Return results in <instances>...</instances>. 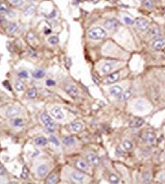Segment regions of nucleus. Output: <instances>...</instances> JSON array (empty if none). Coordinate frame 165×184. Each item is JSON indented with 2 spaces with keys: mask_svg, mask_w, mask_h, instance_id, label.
I'll return each mask as SVG.
<instances>
[{
  "mask_svg": "<svg viewBox=\"0 0 165 184\" xmlns=\"http://www.w3.org/2000/svg\"><path fill=\"white\" fill-rule=\"evenodd\" d=\"M110 181L112 183H119V177L114 174H111L110 176Z\"/></svg>",
  "mask_w": 165,
  "mask_h": 184,
  "instance_id": "33",
  "label": "nucleus"
},
{
  "mask_svg": "<svg viewBox=\"0 0 165 184\" xmlns=\"http://www.w3.org/2000/svg\"><path fill=\"white\" fill-rule=\"evenodd\" d=\"M4 173H5V170H3V168H2L0 167V175L4 174Z\"/></svg>",
  "mask_w": 165,
  "mask_h": 184,
  "instance_id": "45",
  "label": "nucleus"
},
{
  "mask_svg": "<svg viewBox=\"0 0 165 184\" xmlns=\"http://www.w3.org/2000/svg\"><path fill=\"white\" fill-rule=\"evenodd\" d=\"M48 171V165L45 164H43L37 167V173L39 177H44L46 176Z\"/></svg>",
  "mask_w": 165,
  "mask_h": 184,
  "instance_id": "12",
  "label": "nucleus"
},
{
  "mask_svg": "<svg viewBox=\"0 0 165 184\" xmlns=\"http://www.w3.org/2000/svg\"><path fill=\"white\" fill-rule=\"evenodd\" d=\"M6 14H8V15H9V17H13V16H14V15H15V12H13L12 10H11V9L9 10V11H8V12Z\"/></svg>",
  "mask_w": 165,
  "mask_h": 184,
  "instance_id": "43",
  "label": "nucleus"
},
{
  "mask_svg": "<svg viewBox=\"0 0 165 184\" xmlns=\"http://www.w3.org/2000/svg\"><path fill=\"white\" fill-rule=\"evenodd\" d=\"M35 142L36 144L39 145V146H45V145H46L47 142H48V140L45 137L41 136V137H37V138H35Z\"/></svg>",
  "mask_w": 165,
  "mask_h": 184,
  "instance_id": "23",
  "label": "nucleus"
},
{
  "mask_svg": "<svg viewBox=\"0 0 165 184\" xmlns=\"http://www.w3.org/2000/svg\"><path fill=\"white\" fill-rule=\"evenodd\" d=\"M65 90H66L68 95L72 97H76L79 94V90H78L77 87L76 86L72 85V84H69V85L66 86Z\"/></svg>",
  "mask_w": 165,
  "mask_h": 184,
  "instance_id": "8",
  "label": "nucleus"
},
{
  "mask_svg": "<svg viewBox=\"0 0 165 184\" xmlns=\"http://www.w3.org/2000/svg\"><path fill=\"white\" fill-rule=\"evenodd\" d=\"M50 142H52V143H54V144H56V145H59V142H58V138H56L55 136H54V135H51L50 137Z\"/></svg>",
  "mask_w": 165,
  "mask_h": 184,
  "instance_id": "39",
  "label": "nucleus"
},
{
  "mask_svg": "<svg viewBox=\"0 0 165 184\" xmlns=\"http://www.w3.org/2000/svg\"><path fill=\"white\" fill-rule=\"evenodd\" d=\"M20 112H21L20 108H19L18 106H9V107L7 109L6 112V115L8 118H14L18 116V115L20 114Z\"/></svg>",
  "mask_w": 165,
  "mask_h": 184,
  "instance_id": "6",
  "label": "nucleus"
},
{
  "mask_svg": "<svg viewBox=\"0 0 165 184\" xmlns=\"http://www.w3.org/2000/svg\"><path fill=\"white\" fill-rule=\"evenodd\" d=\"M32 76L36 79H41L45 76V72L41 69H37L34 71Z\"/></svg>",
  "mask_w": 165,
  "mask_h": 184,
  "instance_id": "21",
  "label": "nucleus"
},
{
  "mask_svg": "<svg viewBox=\"0 0 165 184\" xmlns=\"http://www.w3.org/2000/svg\"><path fill=\"white\" fill-rule=\"evenodd\" d=\"M144 123H145V121L142 119H134V120L130 121L129 127H131V128H138V127H141V125H144Z\"/></svg>",
  "mask_w": 165,
  "mask_h": 184,
  "instance_id": "19",
  "label": "nucleus"
},
{
  "mask_svg": "<svg viewBox=\"0 0 165 184\" xmlns=\"http://www.w3.org/2000/svg\"><path fill=\"white\" fill-rule=\"evenodd\" d=\"M116 155H118V156H122V155H123V151L121 149L120 147H118L116 148Z\"/></svg>",
  "mask_w": 165,
  "mask_h": 184,
  "instance_id": "42",
  "label": "nucleus"
},
{
  "mask_svg": "<svg viewBox=\"0 0 165 184\" xmlns=\"http://www.w3.org/2000/svg\"><path fill=\"white\" fill-rule=\"evenodd\" d=\"M18 76L22 79H25L28 77V73L26 70H22L18 73Z\"/></svg>",
  "mask_w": 165,
  "mask_h": 184,
  "instance_id": "36",
  "label": "nucleus"
},
{
  "mask_svg": "<svg viewBox=\"0 0 165 184\" xmlns=\"http://www.w3.org/2000/svg\"><path fill=\"white\" fill-rule=\"evenodd\" d=\"M10 2H12L13 6L16 7H21L23 5V0H11Z\"/></svg>",
  "mask_w": 165,
  "mask_h": 184,
  "instance_id": "35",
  "label": "nucleus"
},
{
  "mask_svg": "<svg viewBox=\"0 0 165 184\" xmlns=\"http://www.w3.org/2000/svg\"><path fill=\"white\" fill-rule=\"evenodd\" d=\"M150 34L152 37H157L160 34V30L158 28H152L150 30Z\"/></svg>",
  "mask_w": 165,
  "mask_h": 184,
  "instance_id": "34",
  "label": "nucleus"
},
{
  "mask_svg": "<svg viewBox=\"0 0 165 184\" xmlns=\"http://www.w3.org/2000/svg\"><path fill=\"white\" fill-rule=\"evenodd\" d=\"M122 88L119 86H112L110 89V94L113 96H119L122 93Z\"/></svg>",
  "mask_w": 165,
  "mask_h": 184,
  "instance_id": "13",
  "label": "nucleus"
},
{
  "mask_svg": "<svg viewBox=\"0 0 165 184\" xmlns=\"http://www.w3.org/2000/svg\"><path fill=\"white\" fill-rule=\"evenodd\" d=\"M120 77V75H119V73H112L111 75L108 76L105 80H104V83L105 84H112L115 83L116 81H118Z\"/></svg>",
  "mask_w": 165,
  "mask_h": 184,
  "instance_id": "9",
  "label": "nucleus"
},
{
  "mask_svg": "<svg viewBox=\"0 0 165 184\" xmlns=\"http://www.w3.org/2000/svg\"><path fill=\"white\" fill-rule=\"evenodd\" d=\"M119 25H120V24H119V21H117L116 19H108V20H106L104 22V26H105V28L107 30H110V31L115 30L116 28H119Z\"/></svg>",
  "mask_w": 165,
  "mask_h": 184,
  "instance_id": "5",
  "label": "nucleus"
},
{
  "mask_svg": "<svg viewBox=\"0 0 165 184\" xmlns=\"http://www.w3.org/2000/svg\"><path fill=\"white\" fill-rule=\"evenodd\" d=\"M156 136L154 132L148 131L145 134V141L148 144H152L155 141Z\"/></svg>",
  "mask_w": 165,
  "mask_h": 184,
  "instance_id": "16",
  "label": "nucleus"
},
{
  "mask_svg": "<svg viewBox=\"0 0 165 184\" xmlns=\"http://www.w3.org/2000/svg\"><path fill=\"white\" fill-rule=\"evenodd\" d=\"M144 4H145V7L148 8V9H151L152 7V2L151 0H145L144 2Z\"/></svg>",
  "mask_w": 165,
  "mask_h": 184,
  "instance_id": "40",
  "label": "nucleus"
},
{
  "mask_svg": "<svg viewBox=\"0 0 165 184\" xmlns=\"http://www.w3.org/2000/svg\"><path fill=\"white\" fill-rule=\"evenodd\" d=\"M71 178L74 181L78 183H83L86 179V176L84 173L78 172V171H74L71 173Z\"/></svg>",
  "mask_w": 165,
  "mask_h": 184,
  "instance_id": "10",
  "label": "nucleus"
},
{
  "mask_svg": "<svg viewBox=\"0 0 165 184\" xmlns=\"http://www.w3.org/2000/svg\"><path fill=\"white\" fill-rule=\"evenodd\" d=\"M165 47V38L164 37H158L156 38L152 43V47L154 50H159L163 49Z\"/></svg>",
  "mask_w": 165,
  "mask_h": 184,
  "instance_id": "7",
  "label": "nucleus"
},
{
  "mask_svg": "<svg viewBox=\"0 0 165 184\" xmlns=\"http://www.w3.org/2000/svg\"><path fill=\"white\" fill-rule=\"evenodd\" d=\"M114 66L113 62H107V63H104L101 68V73L103 74H107L110 71L112 70Z\"/></svg>",
  "mask_w": 165,
  "mask_h": 184,
  "instance_id": "14",
  "label": "nucleus"
},
{
  "mask_svg": "<svg viewBox=\"0 0 165 184\" xmlns=\"http://www.w3.org/2000/svg\"><path fill=\"white\" fill-rule=\"evenodd\" d=\"M83 124L80 121H76V122H73L70 125V128L71 130L73 132H79L83 129Z\"/></svg>",
  "mask_w": 165,
  "mask_h": 184,
  "instance_id": "17",
  "label": "nucleus"
},
{
  "mask_svg": "<svg viewBox=\"0 0 165 184\" xmlns=\"http://www.w3.org/2000/svg\"><path fill=\"white\" fill-rule=\"evenodd\" d=\"M86 159L92 165L97 166L99 164V158L94 154H89L86 156Z\"/></svg>",
  "mask_w": 165,
  "mask_h": 184,
  "instance_id": "15",
  "label": "nucleus"
},
{
  "mask_svg": "<svg viewBox=\"0 0 165 184\" xmlns=\"http://www.w3.org/2000/svg\"><path fill=\"white\" fill-rule=\"evenodd\" d=\"M142 177H143V179L145 180V182H149L150 181V173H148V172H145V173H143L142 175Z\"/></svg>",
  "mask_w": 165,
  "mask_h": 184,
  "instance_id": "38",
  "label": "nucleus"
},
{
  "mask_svg": "<svg viewBox=\"0 0 165 184\" xmlns=\"http://www.w3.org/2000/svg\"><path fill=\"white\" fill-rule=\"evenodd\" d=\"M135 26L138 30H140L141 32H146L148 28V22L144 18H138L135 22Z\"/></svg>",
  "mask_w": 165,
  "mask_h": 184,
  "instance_id": "3",
  "label": "nucleus"
},
{
  "mask_svg": "<svg viewBox=\"0 0 165 184\" xmlns=\"http://www.w3.org/2000/svg\"><path fill=\"white\" fill-rule=\"evenodd\" d=\"M88 36L90 39L93 40H102L106 38L107 33L103 28L100 27H95L90 29L88 32Z\"/></svg>",
  "mask_w": 165,
  "mask_h": 184,
  "instance_id": "1",
  "label": "nucleus"
},
{
  "mask_svg": "<svg viewBox=\"0 0 165 184\" xmlns=\"http://www.w3.org/2000/svg\"><path fill=\"white\" fill-rule=\"evenodd\" d=\"M50 114H51L52 117H54V119H58V120H61L64 118V113L62 111L61 108L59 106H54L50 109Z\"/></svg>",
  "mask_w": 165,
  "mask_h": 184,
  "instance_id": "4",
  "label": "nucleus"
},
{
  "mask_svg": "<svg viewBox=\"0 0 165 184\" xmlns=\"http://www.w3.org/2000/svg\"><path fill=\"white\" fill-rule=\"evenodd\" d=\"M46 85L48 86H52L55 85V82L53 80H46Z\"/></svg>",
  "mask_w": 165,
  "mask_h": 184,
  "instance_id": "41",
  "label": "nucleus"
},
{
  "mask_svg": "<svg viewBox=\"0 0 165 184\" xmlns=\"http://www.w3.org/2000/svg\"><path fill=\"white\" fill-rule=\"evenodd\" d=\"M63 143L67 146H72V145L75 144L76 140L73 137H66V138H63Z\"/></svg>",
  "mask_w": 165,
  "mask_h": 184,
  "instance_id": "22",
  "label": "nucleus"
},
{
  "mask_svg": "<svg viewBox=\"0 0 165 184\" xmlns=\"http://www.w3.org/2000/svg\"><path fill=\"white\" fill-rule=\"evenodd\" d=\"M9 10V7H8V6L6 3L0 4V13L6 14L7 13Z\"/></svg>",
  "mask_w": 165,
  "mask_h": 184,
  "instance_id": "30",
  "label": "nucleus"
},
{
  "mask_svg": "<svg viewBox=\"0 0 165 184\" xmlns=\"http://www.w3.org/2000/svg\"><path fill=\"white\" fill-rule=\"evenodd\" d=\"M76 166L78 169L83 171H88L89 170V166L83 160H78L76 162Z\"/></svg>",
  "mask_w": 165,
  "mask_h": 184,
  "instance_id": "18",
  "label": "nucleus"
},
{
  "mask_svg": "<svg viewBox=\"0 0 165 184\" xmlns=\"http://www.w3.org/2000/svg\"><path fill=\"white\" fill-rule=\"evenodd\" d=\"M48 42L50 45H57L59 42V39L57 36H51L48 38Z\"/></svg>",
  "mask_w": 165,
  "mask_h": 184,
  "instance_id": "31",
  "label": "nucleus"
},
{
  "mask_svg": "<svg viewBox=\"0 0 165 184\" xmlns=\"http://www.w3.org/2000/svg\"><path fill=\"white\" fill-rule=\"evenodd\" d=\"M57 181H58V177H57V175L53 173V174L50 175L48 178L47 179L46 183L48 184H54L57 183Z\"/></svg>",
  "mask_w": 165,
  "mask_h": 184,
  "instance_id": "24",
  "label": "nucleus"
},
{
  "mask_svg": "<svg viewBox=\"0 0 165 184\" xmlns=\"http://www.w3.org/2000/svg\"><path fill=\"white\" fill-rule=\"evenodd\" d=\"M28 177V170L26 166H24L22 168V172L21 174V177L23 179H27Z\"/></svg>",
  "mask_w": 165,
  "mask_h": 184,
  "instance_id": "32",
  "label": "nucleus"
},
{
  "mask_svg": "<svg viewBox=\"0 0 165 184\" xmlns=\"http://www.w3.org/2000/svg\"><path fill=\"white\" fill-rule=\"evenodd\" d=\"M36 11V6L34 4L31 3L28 6H25L23 9V13L25 16H29V15H32Z\"/></svg>",
  "mask_w": 165,
  "mask_h": 184,
  "instance_id": "11",
  "label": "nucleus"
},
{
  "mask_svg": "<svg viewBox=\"0 0 165 184\" xmlns=\"http://www.w3.org/2000/svg\"><path fill=\"white\" fill-rule=\"evenodd\" d=\"M27 2H30V3H32V2H37V1H38V0H26Z\"/></svg>",
  "mask_w": 165,
  "mask_h": 184,
  "instance_id": "46",
  "label": "nucleus"
},
{
  "mask_svg": "<svg viewBox=\"0 0 165 184\" xmlns=\"http://www.w3.org/2000/svg\"><path fill=\"white\" fill-rule=\"evenodd\" d=\"M15 89H16L17 91L21 92L24 90V88H25V85H24V83L22 82V81H17L15 83Z\"/></svg>",
  "mask_w": 165,
  "mask_h": 184,
  "instance_id": "25",
  "label": "nucleus"
},
{
  "mask_svg": "<svg viewBox=\"0 0 165 184\" xmlns=\"http://www.w3.org/2000/svg\"><path fill=\"white\" fill-rule=\"evenodd\" d=\"M13 125H15L16 127H22L24 125V121L22 119H19V118H17V119H14L12 121Z\"/></svg>",
  "mask_w": 165,
  "mask_h": 184,
  "instance_id": "29",
  "label": "nucleus"
},
{
  "mask_svg": "<svg viewBox=\"0 0 165 184\" xmlns=\"http://www.w3.org/2000/svg\"><path fill=\"white\" fill-rule=\"evenodd\" d=\"M41 120L45 128H47V130L50 132H54L55 131L56 128V124L53 119L49 116L48 114L42 113L41 115Z\"/></svg>",
  "mask_w": 165,
  "mask_h": 184,
  "instance_id": "2",
  "label": "nucleus"
},
{
  "mask_svg": "<svg viewBox=\"0 0 165 184\" xmlns=\"http://www.w3.org/2000/svg\"><path fill=\"white\" fill-rule=\"evenodd\" d=\"M132 96V92L131 91H125L121 94L119 97V100L121 101V102H125V101L128 100L129 99L130 97Z\"/></svg>",
  "mask_w": 165,
  "mask_h": 184,
  "instance_id": "20",
  "label": "nucleus"
},
{
  "mask_svg": "<svg viewBox=\"0 0 165 184\" xmlns=\"http://www.w3.org/2000/svg\"><path fill=\"white\" fill-rule=\"evenodd\" d=\"M124 22L126 23L127 24H128V25H132V24H133V23H134V21L132 20L131 18H129V17H128V16L124 17Z\"/></svg>",
  "mask_w": 165,
  "mask_h": 184,
  "instance_id": "37",
  "label": "nucleus"
},
{
  "mask_svg": "<svg viewBox=\"0 0 165 184\" xmlns=\"http://www.w3.org/2000/svg\"><path fill=\"white\" fill-rule=\"evenodd\" d=\"M123 147H124L126 151H129V150H131V149L133 147V144H132V143L130 141H128V140H125V141H124L123 142Z\"/></svg>",
  "mask_w": 165,
  "mask_h": 184,
  "instance_id": "28",
  "label": "nucleus"
},
{
  "mask_svg": "<svg viewBox=\"0 0 165 184\" xmlns=\"http://www.w3.org/2000/svg\"><path fill=\"white\" fill-rule=\"evenodd\" d=\"M159 180L161 181H165V173H161V174H160Z\"/></svg>",
  "mask_w": 165,
  "mask_h": 184,
  "instance_id": "44",
  "label": "nucleus"
},
{
  "mask_svg": "<svg viewBox=\"0 0 165 184\" xmlns=\"http://www.w3.org/2000/svg\"><path fill=\"white\" fill-rule=\"evenodd\" d=\"M27 96L29 97L30 99H34V98H35L36 96H37V89H35V88L30 89L28 91V93H27Z\"/></svg>",
  "mask_w": 165,
  "mask_h": 184,
  "instance_id": "27",
  "label": "nucleus"
},
{
  "mask_svg": "<svg viewBox=\"0 0 165 184\" xmlns=\"http://www.w3.org/2000/svg\"><path fill=\"white\" fill-rule=\"evenodd\" d=\"M17 29H18V25H17L15 23H12V24H10L9 25V27H8V32H9V34H11L15 33Z\"/></svg>",
  "mask_w": 165,
  "mask_h": 184,
  "instance_id": "26",
  "label": "nucleus"
}]
</instances>
